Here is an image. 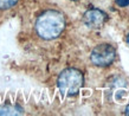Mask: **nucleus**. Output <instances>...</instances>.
Returning <instances> with one entry per match:
<instances>
[{"mask_svg":"<svg viewBox=\"0 0 129 116\" xmlns=\"http://www.w3.org/2000/svg\"><path fill=\"white\" fill-rule=\"evenodd\" d=\"M65 19L57 11H46L36 21V31L43 39H55L63 32Z\"/></svg>","mask_w":129,"mask_h":116,"instance_id":"1","label":"nucleus"},{"mask_svg":"<svg viewBox=\"0 0 129 116\" xmlns=\"http://www.w3.org/2000/svg\"><path fill=\"white\" fill-rule=\"evenodd\" d=\"M58 89L64 95H75L83 85V75L76 69H67L59 75L57 81Z\"/></svg>","mask_w":129,"mask_h":116,"instance_id":"2","label":"nucleus"},{"mask_svg":"<svg viewBox=\"0 0 129 116\" xmlns=\"http://www.w3.org/2000/svg\"><path fill=\"white\" fill-rule=\"evenodd\" d=\"M116 51L109 44H101L95 47L91 52V62L97 66H107L111 64L115 59Z\"/></svg>","mask_w":129,"mask_h":116,"instance_id":"3","label":"nucleus"},{"mask_svg":"<svg viewBox=\"0 0 129 116\" xmlns=\"http://www.w3.org/2000/svg\"><path fill=\"white\" fill-rule=\"evenodd\" d=\"M106 20H107V14L101 10H97V8H92V10L86 11L84 13V16H83V21L90 28L101 27Z\"/></svg>","mask_w":129,"mask_h":116,"instance_id":"4","label":"nucleus"},{"mask_svg":"<svg viewBox=\"0 0 129 116\" xmlns=\"http://www.w3.org/2000/svg\"><path fill=\"white\" fill-rule=\"evenodd\" d=\"M23 114V108L13 104H1L0 105V115H20Z\"/></svg>","mask_w":129,"mask_h":116,"instance_id":"5","label":"nucleus"},{"mask_svg":"<svg viewBox=\"0 0 129 116\" xmlns=\"http://www.w3.org/2000/svg\"><path fill=\"white\" fill-rule=\"evenodd\" d=\"M18 3V0H0V10H7L13 7Z\"/></svg>","mask_w":129,"mask_h":116,"instance_id":"6","label":"nucleus"},{"mask_svg":"<svg viewBox=\"0 0 129 116\" xmlns=\"http://www.w3.org/2000/svg\"><path fill=\"white\" fill-rule=\"evenodd\" d=\"M115 3L121 7H125V6L129 5V0H115Z\"/></svg>","mask_w":129,"mask_h":116,"instance_id":"7","label":"nucleus"},{"mask_svg":"<svg viewBox=\"0 0 129 116\" xmlns=\"http://www.w3.org/2000/svg\"><path fill=\"white\" fill-rule=\"evenodd\" d=\"M125 112H127V114H128V115H129V105H128V107H127V109H125Z\"/></svg>","mask_w":129,"mask_h":116,"instance_id":"8","label":"nucleus"},{"mask_svg":"<svg viewBox=\"0 0 129 116\" xmlns=\"http://www.w3.org/2000/svg\"><path fill=\"white\" fill-rule=\"evenodd\" d=\"M127 43H128V45H129V35H128V37H127Z\"/></svg>","mask_w":129,"mask_h":116,"instance_id":"9","label":"nucleus"}]
</instances>
